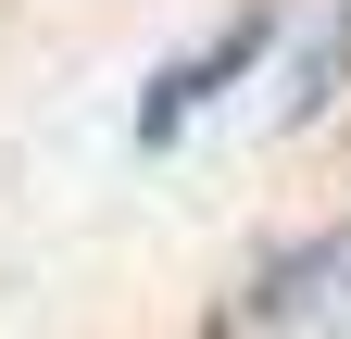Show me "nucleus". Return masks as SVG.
Returning <instances> with one entry per match:
<instances>
[{
	"label": "nucleus",
	"mask_w": 351,
	"mask_h": 339,
	"mask_svg": "<svg viewBox=\"0 0 351 339\" xmlns=\"http://www.w3.org/2000/svg\"><path fill=\"white\" fill-rule=\"evenodd\" d=\"M201 339H351V214L314 226V239H289V251H263L226 302H213Z\"/></svg>",
	"instance_id": "nucleus-1"
},
{
	"label": "nucleus",
	"mask_w": 351,
	"mask_h": 339,
	"mask_svg": "<svg viewBox=\"0 0 351 339\" xmlns=\"http://www.w3.org/2000/svg\"><path fill=\"white\" fill-rule=\"evenodd\" d=\"M251 51H263V13H226V25H213V38H201V51H176V63L151 75V101H138V139L163 151V139H176V126H189V113H201V101H213V89H226V75L251 63Z\"/></svg>",
	"instance_id": "nucleus-2"
},
{
	"label": "nucleus",
	"mask_w": 351,
	"mask_h": 339,
	"mask_svg": "<svg viewBox=\"0 0 351 339\" xmlns=\"http://www.w3.org/2000/svg\"><path fill=\"white\" fill-rule=\"evenodd\" d=\"M339 63H351V0H339V13H326V25H314V51H301V63H289V113H314V101L339 89Z\"/></svg>",
	"instance_id": "nucleus-3"
}]
</instances>
